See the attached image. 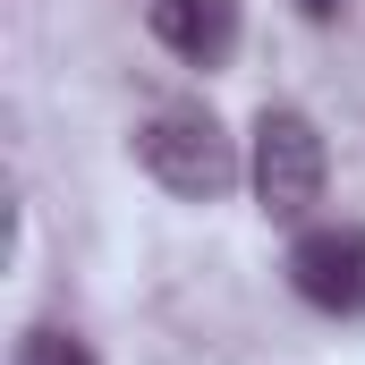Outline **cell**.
<instances>
[{
    "label": "cell",
    "instance_id": "6da1fadb",
    "mask_svg": "<svg viewBox=\"0 0 365 365\" xmlns=\"http://www.w3.org/2000/svg\"><path fill=\"white\" fill-rule=\"evenodd\" d=\"M136 162H145V179L187 195V204H212V195H230L238 187V136L204 110V102H170V110H153L145 128H136Z\"/></svg>",
    "mask_w": 365,
    "mask_h": 365
},
{
    "label": "cell",
    "instance_id": "7a4b0ae2",
    "mask_svg": "<svg viewBox=\"0 0 365 365\" xmlns=\"http://www.w3.org/2000/svg\"><path fill=\"white\" fill-rule=\"evenodd\" d=\"M247 179H255V204L272 221H306L323 204V179H331V153H323V128L289 102H264L255 110V136H247Z\"/></svg>",
    "mask_w": 365,
    "mask_h": 365
},
{
    "label": "cell",
    "instance_id": "3957f363",
    "mask_svg": "<svg viewBox=\"0 0 365 365\" xmlns=\"http://www.w3.org/2000/svg\"><path fill=\"white\" fill-rule=\"evenodd\" d=\"M289 289L314 314H365V221H323L289 247Z\"/></svg>",
    "mask_w": 365,
    "mask_h": 365
},
{
    "label": "cell",
    "instance_id": "277c9868",
    "mask_svg": "<svg viewBox=\"0 0 365 365\" xmlns=\"http://www.w3.org/2000/svg\"><path fill=\"white\" fill-rule=\"evenodd\" d=\"M145 26H153L162 51H179L187 68H221L238 51V0H153Z\"/></svg>",
    "mask_w": 365,
    "mask_h": 365
},
{
    "label": "cell",
    "instance_id": "5b68a950",
    "mask_svg": "<svg viewBox=\"0 0 365 365\" xmlns=\"http://www.w3.org/2000/svg\"><path fill=\"white\" fill-rule=\"evenodd\" d=\"M9 365H93V340L86 331H68V323H34L26 340H17V357Z\"/></svg>",
    "mask_w": 365,
    "mask_h": 365
},
{
    "label": "cell",
    "instance_id": "8992f818",
    "mask_svg": "<svg viewBox=\"0 0 365 365\" xmlns=\"http://www.w3.org/2000/svg\"><path fill=\"white\" fill-rule=\"evenodd\" d=\"M297 9H306L314 26H323V17H340V0H297Z\"/></svg>",
    "mask_w": 365,
    "mask_h": 365
}]
</instances>
